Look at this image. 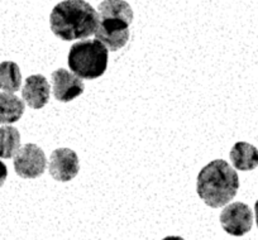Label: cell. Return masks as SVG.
<instances>
[{"label":"cell","mask_w":258,"mask_h":240,"mask_svg":"<svg viewBox=\"0 0 258 240\" xmlns=\"http://www.w3.org/2000/svg\"><path fill=\"white\" fill-rule=\"evenodd\" d=\"M100 17L85 0H63L52 9L51 31L62 41L84 39L95 34Z\"/></svg>","instance_id":"cell-1"},{"label":"cell","mask_w":258,"mask_h":240,"mask_svg":"<svg viewBox=\"0 0 258 240\" xmlns=\"http://www.w3.org/2000/svg\"><path fill=\"white\" fill-rule=\"evenodd\" d=\"M239 177L237 171L224 159L212 161L198 176L197 191L200 199L210 207L225 206L237 195Z\"/></svg>","instance_id":"cell-2"},{"label":"cell","mask_w":258,"mask_h":240,"mask_svg":"<svg viewBox=\"0 0 258 240\" xmlns=\"http://www.w3.org/2000/svg\"><path fill=\"white\" fill-rule=\"evenodd\" d=\"M70 70L84 80H95L108 67V48L98 39H85L73 44L69 52Z\"/></svg>","instance_id":"cell-3"},{"label":"cell","mask_w":258,"mask_h":240,"mask_svg":"<svg viewBox=\"0 0 258 240\" xmlns=\"http://www.w3.org/2000/svg\"><path fill=\"white\" fill-rule=\"evenodd\" d=\"M46 154L37 144L27 143L14 157V170L22 178H37L46 171Z\"/></svg>","instance_id":"cell-4"},{"label":"cell","mask_w":258,"mask_h":240,"mask_svg":"<svg viewBox=\"0 0 258 240\" xmlns=\"http://www.w3.org/2000/svg\"><path fill=\"white\" fill-rule=\"evenodd\" d=\"M220 224L225 232L233 236H243L253 226V212L247 204L233 202L223 209Z\"/></svg>","instance_id":"cell-5"},{"label":"cell","mask_w":258,"mask_h":240,"mask_svg":"<svg viewBox=\"0 0 258 240\" xmlns=\"http://www.w3.org/2000/svg\"><path fill=\"white\" fill-rule=\"evenodd\" d=\"M95 37L108 48V51H118L128 42L129 23L116 18H100Z\"/></svg>","instance_id":"cell-6"},{"label":"cell","mask_w":258,"mask_h":240,"mask_svg":"<svg viewBox=\"0 0 258 240\" xmlns=\"http://www.w3.org/2000/svg\"><path fill=\"white\" fill-rule=\"evenodd\" d=\"M48 171L56 181H71L80 171L78 154L70 148H57L51 154Z\"/></svg>","instance_id":"cell-7"},{"label":"cell","mask_w":258,"mask_h":240,"mask_svg":"<svg viewBox=\"0 0 258 240\" xmlns=\"http://www.w3.org/2000/svg\"><path fill=\"white\" fill-rule=\"evenodd\" d=\"M52 93L56 100L61 103H69L80 96L85 90L83 80L75 75L69 72L64 68L52 72Z\"/></svg>","instance_id":"cell-8"},{"label":"cell","mask_w":258,"mask_h":240,"mask_svg":"<svg viewBox=\"0 0 258 240\" xmlns=\"http://www.w3.org/2000/svg\"><path fill=\"white\" fill-rule=\"evenodd\" d=\"M51 86L44 76L32 75L27 77L22 89V96L27 105L32 109H42L49 100Z\"/></svg>","instance_id":"cell-9"},{"label":"cell","mask_w":258,"mask_h":240,"mask_svg":"<svg viewBox=\"0 0 258 240\" xmlns=\"http://www.w3.org/2000/svg\"><path fill=\"white\" fill-rule=\"evenodd\" d=\"M235 170L252 171L258 167V149L247 142H237L229 153Z\"/></svg>","instance_id":"cell-10"},{"label":"cell","mask_w":258,"mask_h":240,"mask_svg":"<svg viewBox=\"0 0 258 240\" xmlns=\"http://www.w3.org/2000/svg\"><path fill=\"white\" fill-rule=\"evenodd\" d=\"M24 101L9 93H0V124H13L23 116Z\"/></svg>","instance_id":"cell-11"},{"label":"cell","mask_w":258,"mask_h":240,"mask_svg":"<svg viewBox=\"0 0 258 240\" xmlns=\"http://www.w3.org/2000/svg\"><path fill=\"white\" fill-rule=\"evenodd\" d=\"M99 17L101 19H121L131 24L133 22V11L131 6L124 0H104L99 6Z\"/></svg>","instance_id":"cell-12"},{"label":"cell","mask_w":258,"mask_h":240,"mask_svg":"<svg viewBox=\"0 0 258 240\" xmlns=\"http://www.w3.org/2000/svg\"><path fill=\"white\" fill-rule=\"evenodd\" d=\"M22 73L16 62L4 61L0 63V90L14 94L21 90Z\"/></svg>","instance_id":"cell-13"},{"label":"cell","mask_w":258,"mask_h":240,"mask_svg":"<svg viewBox=\"0 0 258 240\" xmlns=\"http://www.w3.org/2000/svg\"><path fill=\"white\" fill-rule=\"evenodd\" d=\"M21 149V134L18 129L11 125L0 128V158L9 159L16 157Z\"/></svg>","instance_id":"cell-14"},{"label":"cell","mask_w":258,"mask_h":240,"mask_svg":"<svg viewBox=\"0 0 258 240\" xmlns=\"http://www.w3.org/2000/svg\"><path fill=\"white\" fill-rule=\"evenodd\" d=\"M7 177H8V168H7V166L0 161V187L4 185Z\"/></svg>","instance_id":"cell-15"},{"label":"cell","mask_w":258,"mask_h":240,"mask_svg":"<svg viewBox=\"0 0 258 240\" xmlns=\"http://www.w3.org/2000/svg\"><path fill=\"white\" fill-rule=\"evenodd\" d=\"M162 240H185V239H183V237H181V236H177V235H171V236L163 237Z\"/></svg>","instance_id":"cell-16"},{"label":"cell","mask_w":258,"mask_h":240,"mask_svg":"<svg viewBox=\"0 0 258 240\" xmlns=\"http://www.w3.org/2000/svg\"><path fill=\"white\" fill-rule=\"evenodd\" d=\"M254 214H255V224H257V227H258V200L254 204Z\"/></svg>","instance_id":"cell-17"}]
</instances>
